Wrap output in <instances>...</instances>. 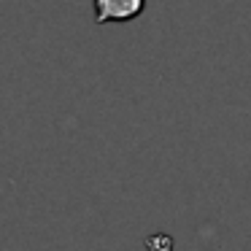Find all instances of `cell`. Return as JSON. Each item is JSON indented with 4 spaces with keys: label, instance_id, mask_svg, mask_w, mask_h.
Masks as SVG:
<instances>
[{
    "label": "cell",
    "instance_id": "7a4b0ae2",
    "mask_svg": "<svg viewBox=\"0 0 251 251\" xmlns=\"http://www.w3.org/2000/svg\"><path fill=\"white\" fill-rule=\"evenodd\" d=\"M146 251H173V238L168 232H154L146 238Z\"/></svg>",
    "mask_w": 251,
    "mask_h": 251
},
{
    "label": "cell",
    "instance_id": "6da1fadb",
    "mask_svg": "<svg viewBox=\"0 0 251 251\" xmlns=\"http://www.w3.org/2000/svg\"><path fill=\"white\" fill-rule=\"evenodd\" d=\"M92 8H95V25L130 22V19L143 14L146 0H92Z\"/></svg>",
    "mask_w": 251,
    "mask_h": 251
}]
</instances>
